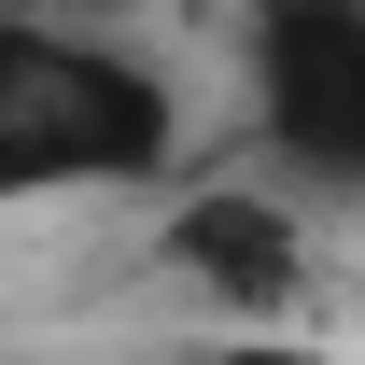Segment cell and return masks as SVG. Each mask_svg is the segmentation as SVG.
I'll use <instances>...</instances> for the list:
<instances>
[{"mask_svg": "<svg viewBox=\"0 0 365 365\" xmlns=\"http://www.w3.org/2000/svg\"><path fill=\"white\" fill-rule=\"evenodd\" d=\"M182 85L140 43L56 14V0H0V211L43 197H140L182 169Z\"/></svg>", "mask_w": 365, "mask_h": 365, "instance_id": "1", "label": "cell"}, {"mask_svg": "<svg viewBox=\"0 0 365 365\" xmlns=\"http://www.w3.org/2000/svg\"><path fill=\"white\" fill-rule=\"evenodd\" d=\"M140 267L197 323H309L323 309V197L253 169H169L140 211Z\"/></svg>", "mask_w": 365, "mask_h": 365, "instance_id": "2", "label": "cell"}, {"mask_svg": "<svg viewBox=\"0 0 365 365\" xmlns=\"http://www.w3.org/2000/svg\"><path fill=\"white\" fill-rule=\"evenodd\" d=\"M253 155L309 197H365V0H239Z\"/></svg>", "mask_w": 365, "mask_h": 365, "instance_id": "3", "label": "cell"}, {"mask_svg": "<svg viewBox=\"0 0 365 365\" xmlns=\"http://www.w3.org/2000/svg\"><path fill=\"white\" fill-rule=\"evenodd\" d=\"M197 365H351L337 337H323V309L309 323H211L197 337Z\"/></svg>", "mask_w": 365, "mask_h": 365, "instance_id": "4", "label": "cell"}]
</instances>
